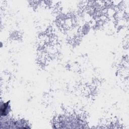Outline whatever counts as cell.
Listing matches in <instances>:
<instances>
[{"instance_id":"cell-1","label":"cell","mask_w":129,"mask_h":129,"mask_svg":"<svg viewBox=\"0 0 129 129\" xmlns=\"http://www.w3.org/2000/svg\"><path fill=\"white\" fill-rule=\"evenodd\" d=\"M10 111V105L9 104V102H4L1 103V113L2 116L5 117L9 113Z\"/></svg>"}]
</instances>
